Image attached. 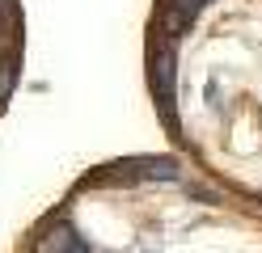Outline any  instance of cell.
Wrapping results in <instances>:
<instances>
[{"mask_svg":"<svg viewBox=\"0 0 262 253\" xmlns=\"http://www.w3.org/2000/svg\"><path fill=\"white\" fill-rule=\"evenodd\" d=\"M199 5H203V0H165V26H169V30L186 26L190 17L199 13Z\"/></svg>","mask_w":262,"mask_h":253,"instance_id":"1","label":"cell"}]
</instances>
